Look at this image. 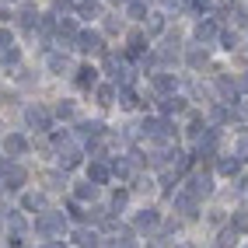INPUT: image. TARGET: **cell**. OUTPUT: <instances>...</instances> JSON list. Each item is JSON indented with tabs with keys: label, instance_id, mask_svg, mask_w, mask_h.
Returning a JSON list of instances; mask_svg holds the SVG:
<instances>
[{
	"label": "cell",
	"instance_id": "6da1fadb",
	"mask_svg": "<svg viewBox=\"0 0 248 248\" xmlns=\"http://www.w3.org/2000/svg\"><path fill=\"white\" fill-rule=\"evenodd\" d=\"M63 231H67V217L56 213V210H46L42 217L35 220V234L46 245H63Z\"/></svg>",
	"mask_w": 248,
	"mask_h": 248
},
{
	"label": "cell",
	"instance_id": "7a4b0ae2",
	"mask_svg": "<svg viewBox=\"0 0 248 248\" xmlns=\"http://www.w3.org/2000/svg\"><path fill=\"white\" fill-rule=\"evenodd\" d=\"M171 206H175V213H182L186 220H196V217H200V196L189 192V189L175 192V196H171Z\"/></svg>",
	"mask_w": 248,
	"mask_h": 248
},
{
	"label": "cell",
	"instance_id": "3957f363",
	"mask_svg": "<svg viewBox=\"0 0 248 248\" xmlns=\"http://www.w3.org/2000/svg\"><path fill=\"white\" fill-rule=\"evenodd\" d=\"M143 137L151 143H168L175 137V126L168 119H143Z\"/></svg>",
	"mask_w": 248,
	"mask_h": 248
},
{
	"label": "cell",
	"instance_id": "277c9868",
	"mask_svg": "<svg viewBox=\"0 0 248 248\" xmlns=\"http://www.w3.org/2000/svg\"><path fill=\"white\" fill-rule=\"evenodd\" d=\"M25 182H28V171H25L14 157H4V189H7V192H18Z\"/></svg>",
	"mask_w": 248,
	"mask_h": 248
},
{
	"label": "cell",
	"instance_id": "5b68a950",
	"mask_svg": "<svg viewBox=\"0 0 248 248\" xmlns=\"http://www.w3.org/2000/svg\"><path fill=\"white\" fill-rule=\"evenodd\" d=\"M105 74L115 80V84H129V80H133V70H129L126 60H119L115 53H105Z\"/></svg>",
	"mask_w": 248,
	"mask_h": 248
},
{
	"label": "cell",
	"instance_id": "8992f818",
	"mask_svg": "<svg viewBox=\"0 0 248 248\" xmlns=\"http://www.w3.org/2000/svg\"><path fill=\"white\" fill-rule=\"evenodd\" d=\"M186 189L196 192L200 200H203V196H213V175H210V171H192V175L186 178Z\"/></svg>",
	"mask_w": 248,
	"mask_h": 248
},
{
	"label": "cell",
	"instance_id": "52a82bcc",
	"mask_svg": "<svg viewBox=\"0 0 248 248\" xmlns=\"http://www.w3.org/2000/svg\"><path fill=\"white\" fill-rule=\"evenodd\" d=\"M25 123L42 133V129L53 126V115H49V108H42V105H28V108H25Z\"/></svg>",
	"mask_w": 248,
	"mask_h": 248
},
{
	"label": "cell",
	"instance_id": "ba28073f",
	"mask_svg": "<svg viewBox=\"0 0 248 248\" xmlns=\"http://www.w3.org/2000/svg\"><path fill=\"white\" fill-rule=\"evenodd\" d=\"M217 140H220V133L217 129H206V133L196 140V157H203V161H210L213 154H217Z\"/></svg>",
	"mask_w": 248,
	"mask_h": 248
},
{
	"label": "cell",
	"instance_id": "9c48e42d",
	"mask_svg": "<svg viewBox=\"0 0 248 248\" xmlns=\"http://www.w3.org/2000/svg\"><path fill=\"white\" fill-rule=\"evenodd\" d=\"M28 154V140L21 133H7L4 137V157H25Z\"/></svg>",
	"mask_w": 248,
	"mask_h": 248
},
{
	"label": "cell",
	"instance_id": "30bf717a",
	"mask_svg": "<svg viewBox=\"0 0 248 248\" xmlns=\"http://www.w3.org/2000/svg\"><path fill=\"white\" fill-rule=\"evenodd\" d=\"M77 164H80V147L74 140L60 143V168H77Z\"/></svg>",
	"mask_w": 248,
	"mask_h": 248
},
{
	"label": "cell",
	"instance_id": "8fae6325",
	"mask_svg": "<svg viewBox=\"0 0 248 248\" xmlns=\"http://www.w3.org/2000/svg\"><path fill=\"white\" fill-rule=\"evenodd\" d=\"M157 63H161V67H171V63H178V35H168V42L157 49Z\"/></svg>",
	"mask_w": 248,
	"mask_h": 248
},
{
	"label": "cell",
	"instance_id": "7c38bea8",
	"mask_svg": "<svg viewBox=\"0 0 248 248\" xmlns=\"http://www.w3.org/2000/svg\"><path fill=\"white\" fill-rule=\"evenodd\" d=\"M112 171H115V168H108L105 157H94V161L88 164V178H91V182H98V186H105V182L112 178Z\"/></svg>",
	"mask_w": 248,
	"mask_h": 248
},
{
	"label": "cell",
	"instance_id": "4fadbf2b",
	"mask_svg": "<svg viewBox=\"0 0 248 248\" xmlns=\"http://www.w3.org/2000/svg\"><path fill=\"white\" fill-rule=\"evenodd\" d=\"M112 168L119 178H133V171L140 168V154H129V157H115L112 161Z\"/></svg>",
	"mask_w": 248,
	"mask_h": 248
},
{
	"label": "cell",
	"instance_id": "5bb4252c",
	"mask_svg": "<svg viewBox=\"0 0 248 248\" xmlns=\"http://www.w3.org/2000/svg\"><path fill=\"white\" fill-rule=\"evenodd\" d=\"M46 70L56 74V77L70 74V56H67V53H49V56H46Z\"/></svg>",
	"mask_w": 248,
	"mask_h": 248
},
{
	"label": "cell",
	"instance_id": "9a60e30c",
	"mask_svg": "<svg viewBox=\"0 0 248 248\" xmlns=\"http://www.w3.org/2000/svg\"><path fill=\"white\" fill-rule=\"evenodd\" d=\"M186 63H189L192 70H203L206 63H210V53H206V46H203V42L189 46V53H186Z\"/></svg>",
	"mask_w": 248,
	"mask_h": 248
},
{
	"label": "cell",
	"instance_id": "2e32d148",
	"mask_svg": "<svg viewBox=\"0 0 248 248\" xmlns=\"http://www.w3.org/2000/svg\"><path fill=\"white\" fill-rule=\"evenodd\" d=\"M74 84H77L80 91H91V88H98V70H94V67H77V74H74Z\"/></svg>",
	"mask_w": 248,
	"mask_h": 248
},
{
	"label": "cell",
	"instance_id": "e0dca14e",
	"mask_svg": "<svg viewBox=\"0 0 248 248\" xmlns=\"http://www.w3.org/2000/svg\"><path fill=\"white\" fill-rule=\"evenodd\" d=\"M151 84H154L157 94H175L178 77H175V74H151Z\"/></svg>",
	"mask_w": 248,
	"mask_h": 248
},
{
	"label": "cell",
	"instance_id": "ac0fdd59",
	"mask_svg": "<svg viewBox=\"0 0 248 248\" xmlns=\"http://www.w3.org/2000/svg\"><path fill=\"white\" fill-rule=\"evenodd\" d=\"M157 220H161V217H157V210H154V206H143L137 217H133V227H137V231H154Z\"/></svg>",
	"mask_w": 248,
	"mask_h": 248
},
{
	"label": "cell",
	"instance_id": "d6986e66",
	"mask_svg": "<svg viewBox=\"0 0 248 248\" xmlns=\"http://www.w3.org/2000/svg\"><path fill=\"white\" fill-rule=\"evenodd\" d=\"M77 49H80V53H102V35H98V31H80V35H77Z\"/></svg>",
	"mask_w": 248,
	"mask_h": 248
},
{
	"label": "cell",
	"instance_id": "ffe728a7",
	"mask_svg": "<svg viewBox=\"0 0 248 248\" xmlns=\"http://www.w3.org/2000/svg\"><path fill=\"white\" fill-rule=\"evenodd\" d=\"M192 35H196V42H203V46H210L213 39L220 35V31H217V21H200V25H196V31H192Z\"/></svg>",
	"mask_w": 248,
	"mask_h": 248
},
{
	"label": "cell",
	"instance_id": "44dd1931",
	"mask_svg": "<svg viewBox=\"0 0 248 248\" xmlns=\"http://www.w3.org/2000/svg\"><path fill=\"white\" fill-rule=\"evenodd\" d=\"M94 98H98V105H102V108L115 105V98H119V91H115V80H112V84H98V88H94Z\"/></svg>",
	"mask_w": 248,
	"mask_h": 248
},
{
	"label": "cell",
	"instance_id": "7402d4cb",
	"mask_svg": "<svg viewBox=\"0 0 248 248\" xmlns=\"http://www.w3.org/2000/svg\"><path fill=\"white\" fill-rule=\"evenodd\" d=\"M161 112H164V115L186 112V98H178V94H161Z\"/></svg>",
	"mask_w": 248,
	"mask_h": 248
},
{
	"label": "cell",
	"instance_id": "603a6c76",
	"mask_svg": "<svg viewBox=\"0 0 248 248\" xmlns=\"http://www.w3.org/2000/svg\"><path fill=\"white\" fill-rule=\"evenodd\" d=\"M4 224L11 227V234H18V238L25 234V231H28V224H25V217H21L18 210H7V213H4Z\"/></svg>",
	"mask_w": 248,
	"mask_h": 248
},
{
	"label": "cell",
	"instance_id": "cb8c5ba5",
	"mask_svg": "<svg viewBox=\"0 0 248 248\" xmlns=\"http://www.w3.org/2000/svg\"><path fill=\"white\" fill-rule=\"evenodd\" d=\"M4 49H0V60H4V70L7 67H18V60H21V49L14 46V42H0Z\"/></svg>",
	"mask_w": 248,
	"mask_h": 248
},
{
	"label": "cell",
	"instance_id": "d4e9b609",
	"mask_svg": "<svg viewBox=\"0 0 248 248\" xmlns=\"http://www.w3.org/2000/svg\"><path fill=\"white\" fill-rule=\"evenodd\" d=\"M42 182H46V189H49V192H60L63 186H70V182H67V168H60V171H49Z\"/></svg>",
	"mask_w": 248,
	"mask_h": 248
},
{
	"label": "cell",
	"instance_id": "484cf974",
	"mask_svg": "<svg viewBox=\"0 0 248 248\" xmlns=\"http://www.w3.org/2000/svg\"><path fill=\"white\" fill-rule=\"evenodd\" d=\"M98 189H102V186H98V182H91V178H88V182H80V186L74 189V196H77L80 203H88V200H98Z\"/></svg>",
	"mask_w": 248,
	"mask_h": 248
},
{
	"label": "cell",
	"instance_id": "4316f807",
	"mask_svg": "<svg viewBox=\"0 0 248 248\" xmlns=\"http://www.w3.org/2000/svg\"><path fill=\"white\" fill-rule=\"evenodd\" d=\"M126 14L133 21H147V14H151L147 11V0H126Z\"/></svg>",
	"mask_w": 248,
	"mask_h": 248
},
{
	"label": "cell",
	"instance_id": "83f0119b",
	"mask_svg": "<svg viewBox=\"0 0 248 248\" xmlns=\"http://www.w3.org/2000/svg\"><path fill=\"white\" fill-rule=\"evenodd\" d=\"M102 123H98V119H91V123H80L77 126V133H80V140H98V137H102Z\"/></svg>",
	"mask_w": 248,
	"mask_h": 248
},
{
	"label": "cell",
	"instance_id": "f1b7e54d",
	"mask_svg": "<svg viewBox=\"0 0 248 248\" xmlns=\"http://www.w3.org/2000/svg\"><path fill=\"white\" fill-rule=\"evenodd\" d=\"M238 168H241V157H238V154H231V157H220V161H217V171L227 175V178L238 175Z\"/></svg>",
	"mask_w": 248,
	"mask_h": 248
},
{
	"label": "cell",
	"instance_id": "f546056e",
	"mask_svg": "<svg viewBox=\"0 0 248 248\" xmlns=\"http://www.w3.org/2000/svg\"><path fill=\"white\" fill-rule=\"evenodd\" d=\"M119 105H123V108H137V105H140L137 91L129 88V84H123V88H119Z\"/></svg>",
	"mask_w": 248,
	"mask_h": 248
},
{
	"label": "cell",
	"instance_id": "4dcf8cb0",
	"mask_svg": "<svg viewBox=\"0 0 248 248\" xmlns=\"http://www.w3.org/2000/svg\"><path fill=\"white\" fill-rule=\"evenodd\" d=\"M21 206L25 210H46V196L42 192H28L25 200H21Z\"/></svg>",
	"mask_w": 248,
	"mask_h": 248
},
{
	"label": "cell",
	"instance_id": "1f68e13d",
	"mask_svg": "<svg viewBox=\"0 0 248 248\" xmlns=\"http://www.w3.org/2000/svg\"><path fill=\"white\" fill-rule=\"evenodd\" d=\"M147 35H161V31H164V18H161V14H147Z\"/></svg>",
	"mask_w": 248,
	"mask_h": 248
},
{
	"label": "cell",
	"instance_id": "d6a6232c",
	"mask_svg": "<svg viewBox=\"0 0 248 248\" xmlns=\"http://www.w3.org/2000/svg\"><path fill=\"white\" fill-rule=\"evenodd\" d=\"M108 245H133V227H115V238Z\"/></svg>",
	"mask_w": 248,
	"mask_h": 248
},
{
	"label": "cell",
	"instance_id": "836d02e7",
	"mask_svg": "<svg viewBox=\"0 0 248 248\" xmlns=\"http://www.w3.org/2000/svg\"><path fill=\"white\" fill-rule=\"evenodd\" d=\"M234 154H238L241 161H248V129H245V133H238V140H234Z\"/></svg>",
	"mask_w": 248,
	"mask_h": 248
},
{
	"label": "cell",
	"instance_id": "e575fe53",
	"mask_svg": "<svg viewBox=\"0 0 248 248\" xmlns=\"http://www.w3.org/2000/svg\"><path fill=\"white\" fill-rule=\"evenodd\" d=\"M234 241H238V227H234V224L224 227L220 234H217V245H234Z\"/></svg>",
	"mask_w": 248,
	"mask_h": 248
},
{
	"label": "cell",
	"instance_id": "d590c367",
	"mask_svg": "<svg viewBox=\"0 0 248 248\" xmlns=\"http://www.w3.org/2000/svg\"><path fill=\"white\" fill-rule=\"evenodd\" d=\"M126 203H129V192H126V189H119V192L112 196V210H115V213H123V210H126Z\"/></svg>",
	"mask_w": 248,
	"mask_h": 248
},
{
	"label": "cell",
	"instance_id": "8d00e7d4",
	"mask_svg": "<svg viewBox=\"0 0 248 248\" xmlns=\"http://www.w3.org/2000/svg\"><path fill=\"white\" fill-rule=\"evenodd\" d=\"M74 241H77V245H102L94 231H77V234H74Z\"/></svg>",
	"mask_w": 248,
	"mask_h": 248
},
{
	"label": "cell",
	"instance_id": "74e56055",
	"mask_svg": "<svg viewBox=\"0 0 248 248\" xmlns=\"http://www.w3.org/2000/svg\"><path fill=\"white\" fill-rule=\"evenodd\" d=\"M60 119H74V102H56V108H53Z\"/></svg>",
	"mask_w": 248,
	"mask_h": 248
},
{
	"label": "cell",
	"instance_id": "f35d334b",
	"mask_svg": "<svg viewBox=\"0 0 248 248\" xmlns=\"http://www.w3.org/2000/svg\"><path fill=\"white\" fill-rule=\"evenodd\" d=\"M220 42H224L227 53H231V49H238V35H234V31H220Z\"/></svg>",
	"mask_w": 248,
	"mask_h": 248
},
{
	"label": "cell",
	"instance_id": "ab89813d",
	"mask_svg": "<svg viewBox=\"0 0 248 248\" xmlns=\"http://www.w3.org/2000/svg\"><path fill=\"white\" fill-rule=\"evenodd\" d=\"M231 224H234L238 231H248V213L241 210V213H234V217H231Z\"/></svg>",
	"mask_w": 248,
	"mask_h": 248
},
{
	"label": "cell",
	"instance_id": "60d3db41",
	"mask_svg": "<svg viewBox=\"0 0 248 248\" xmlns=\"http://www.w3.org/2000/svg\"><path fill=\"white\" fill-rule=\"evenodd\" d=\"M234 115L238 119H248V98H241V102L234 105Z\"/></svg>",
	"mask_w": 248,
	"mask_h": 248
},
{
	"label": "cell",
	"instance_id": "b9f144b4",
	"mask_svg": "<svg viewBox=\"0 0 248 248\" xmlns=\"http://www.w3.org/2000/svg\"><path fill=\"white\" fill-rule=\"evenodd\" d=\"M105 28H108V31H123V18H108Z\"/></svg>",
	"mask_w": 248,
	"mask_h": 248
},
{
	"label": "cell",
	"instance_id": "7bdbcfd3",
	"mask_svg": "<svg viewBox=\"0 0 248 248\" xmlns=\"http://www.w3.org/2000/svg\"><path fill=\"white\" fill-rule=\"evenodd\" d=\"M80 14H84V18H94L98 7H94V4H84V7H80Z\"/></svg>",
	"mask_w": 248,
	"mask_h": 248
},
{
	"label": "cell",
	"instance_id": "ee69618b",
	"mask_svg": "<svg viewBox=\"0 0 248 248\" xmlns=\"http://www.w3.org/2000/svg\"><path fill=\"white\" fill-rule=\"evenodd\" d=\"M241 91H248V70H245V77H241Z\"/></svg>",
	"mask_w": 248,
	"mask_h": 248
},
{
	"label": "cell",
	"instance_id": "f6af8a7d",
	"mask_svg": "<svg viewBox=\"0 0 248 248\" xmlns=\"http://www.w3.org/2000/svg\"><path fill=\"white\" fill-rule=\"evenodd\" d=\"M161 4H164V7H175V4H178V0H161Z\"/></svg>",
	"mask_w": 248,
	"mask_h": 248
},
{
	"label": "cell",
	"instance_id": "bcb514c9",
	"mask_svg": "<svg viewBox=\"0 0 248 248\" xmlns=\"http://www.w3.org/2000/svg\"><path fill=\"white\" fill-rule=\"evenodd\" d=\"M112 4H126V0H112Z\"/></svg>",
	"mask_w": 248,
	"mask_h": 248
}]
</instances>
